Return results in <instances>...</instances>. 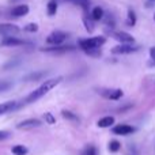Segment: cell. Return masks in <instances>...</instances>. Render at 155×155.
<instances>
[{"label":"cell","mask_w":155,"mask_h":155,"mask_svg":"<svg viewBox=\"0 0 155 155\" xmlns=\"http://www.w3.org/2000/svg\"><path fill=\"white\" fill-rule=\"evenodd\" d=\"M61 80H63L61 76H57V78H53V79L46 80L45 83H42L40 87L35 88L34 91H31V93H30L29 95L26 97V99H25V104H33V102L38 101V99L42 98L45 94H48L49 91L52 90V88H54L57 84H60V82H61Z\"/></svg>","instance_id":"1"},{"label":"cell","mask_w":155,"mask_h":155,"mask_svg":"<svg viewBox=\"0 0 155 155\" xmlns=\"http://www.w3.org/2000/svg\"><path fill=\"white\" fill-rule=\"evenodd\" d=\"M105 42H106V38L102 37V35H97V37H91V38H82V40H79L78 45L86 52V51H91V49H98L99 46L105 45Z\"/></svg>","instance_id":"2"},{"label":"cell","mask_w":155,"mask_h":155,"mask_svg":"<svg viewBox=\"0 0 155 155\" xmlns=\"http://www.w3.org/2000/svg\"><path fill=\"white\" fill-rule=\"evenodd\" d=\"M67 37H68L67 33L60 31V30H56V31L51 33V34L46 37V42H48L49 45L57 46V45H61V44L65 41V38H67Z\"/></svg>","instance_id":"3"},{"label":"cell","mask_w":155,"mask_h":155,"mask_svg":"<svg viewBox=\"0 0 155 155\" xmlns=\"http://www.w3.org/2000/svg\"><path fill=\"white\" fill-rule=\"evenodd\" d=\"M140 46L137 45H127V44H120V45L114 46L112 49L113 54H128V53H134V52L139 51Z\"/></svg>","instance_id":"4"},{"label":"cell","mask_w":155,"mask_h":155,"mask_svg":"<svg viewBox=\"0 0 155 155\" xmlns=\"http://www.w3.org/2000/svg\"><path fill=\"white\" fill-rule=\"evenodd\" d=\"M112 37L116 38L117 41H120L121 44H127V45H134V42H135V37H134V35H131L129 33H125V31L112 33Z\"/></svg>","instance_id":"5"},{"label":"cell","mask_w":155,"mask_h":155,"mask_svg":"<svg viewBox=\"0 0 155 155\" xmlns=\"http://www.w3.org/2000/svg\"><path fill=\"white\" fill-rule=\"evenodd\" d=\"M102 97L106 99H112V101H117L123 97V90L121 88H106V90H102L101 91Z\"/></svg>","instance_id":"6"},{"label":"cell","mask_w":155,"mask_h":155,"mask_svg":"<svg viewBox=\"0 0 155 155\" xmlns=\"http://www.w3.org/2000/svg\"><path fill=\"white\" fill-rule=\"evenodd\" d=\"M112 132L114 135H121V136H125V135H131L135 132V128L132 125L128 124H120V125H116L112 128Z\"/></svg>","instance_id":"7"},{"label":"cell","mask_w":155,"mask_h":155,"mask_svg":"<svg viewBox=\"0 0 155 155\" xmlns=\"http://www.w3.org/2000/svg\"><path fill=\"white\" fill-rule=\"evenodd\" d=\"M41 120L38 118H27V120H23L16 125L18 129H31V128H35V127H40L41 125Z\"/></svg>","instance_id":"8"},{"label":"cell","mask_w":155,"mask_h":155,"mask_svg":"<svg viewBox=\"0 0 155 155\" xmlns=\"http://www.w3.org/2000/svg\"><path fill=\"white\" fill-rule=\"evenodd\" d=\"M0 33L5 35H12L19 33V27L12 23H0Z\"/></svg>","instance_id":"9"},{"label":"cell","mask_w":155,"mask_h":155,"mask_svg":"<svg viewBox=\"0 0 155 155\" xmlns=\"http://www.w3.org/2000/svg\"><path fill=\"white\" fill-rule=\"evenodd\" d=\"M29 14V5L27 4H21V5H16L11 10V15L12 16H25Z\"/></svg>","instance_id":"10"},{"label":"cell","mask_w":155,"mask_h":155,"mask_svg":"<svg viewBox=\"0 0 155 155\" xmlns=\"http://www.w3.org/2000/svg\"><path fill=\"white\" fill-rule=\"evenodd\" d=\"M23 40H19V38H14V37H5L2 41V46H19V45H25Z\"/></svg>","instance_id":"11"},{"label":"cell","mask_w":155,"mask_h":155,"mask_svg":"<svg viewBox=\"0 0 155 155\" xmlns=\"http://www.w3.org/2000/svg\"><path fill=\"white\" fill-rule=\"evenodd\" d=\"M113 124H114V117H112V116H105L101 120H98L97 125H98L99 128H109Z\"/></svg>","instance_id":"12"},{"label":"cell","mask_w":155,"mask_h":155,"mask_svg":"<svg viewBox=\"0 0 155 155\" xmlns=\"http://www.w3.org/2000/svg\"><path fill=\"white\" fill-rule=\"evenodd\" d=\"M15 107H16L15 101H8V102H4V104H0V116L11 112V110H14Z\"/></svg>","instance_id":"13"},{"label":"cell","mask_w":155,"mask_h":155,"mask_svg":"<svg viewBox=\"0 0 155 155\" xmlns=\"http://www.w3.org/2000/svg\"><path fill=\"white\" fill-rule=\"evenodd\" d=\"M83 23H84V27L87 29V31H93L94 30V21L91 18V15L87 14V10L83 12Z\"/></svg>","instance_id":"14"},{"label":"cell","mask_w":155,"mask_h":155,"mask_svg":"<svg viewBox=\"0 0 155 155\" xmlns=\"http://www.w3.org/2000/svg\"><path fill=\"white\" fill-rule=\"evenodd\" d=\"M74 46L71 45H67V46H51V48H44L42 51L44 52H56V53H61V52H67V51H72Z\"/></svg>","instance_id":"15"},{"label":"cell","mask_w":155,"mask_h":155,"mask_svg":"<svg viewBox=\"0 0 155 155\" xmlns=\"http://www.w3.org/2000/svg\"><path fill=\"white\" fill-rule=\"evenodd\" d=\"M91 18H93L94 22L101 21L104 18V8L102 7H94L93 11H91Z\"/></svg>","instance_id":"16"},{"label":"cell","mask_w":155,"mask_h":155,"mask_svg":"<svg viewBox=\"0 0 155 155\" xmlns=\"http://www.w3.org/2000/svg\"><path fill=\"white\" fill-rule=\"evenodd\" d=\"M127 25L128 26H135L136 25V12L132 8H129L128 14H127Z\"/></svg>","instance_id":"17"},{"label":"cell","mask_w":155,"mask_h":155,"mask_svg":"<svg viewBox=\"0 0 155 155\" xmlns=\"http://www.w3.org/2000/svg\"><path fill=\"white\" fill-rule=\"evenodd\" d=\"M46 12H48L49 16L56 15V12H57V3L54 2V0H51V2L48 3V5H46Z\"/></svg>","instance_id":"18"},{"label":"cell","mask_w":155,"mask_h":155,"mask_svg":"<svg viewBox=\"0 0 155 155\" xmlns=\"http://www.w3.org/2000/svg\"><path fill=\"white\" fill-rule=\"evenodd\" d=\"M11 151H12L14 155H26L27 154V147H25V146H22V144H16L11 148Z\"/></svg>","instance_id":"19"},{"label":"cell","mask_w":155,"mask_h":155,"mask_svg":"<svg viewBox=\"0 0 155 155\" xmlns=\"http://www.w3.org/2000/svg\"><path fill=\"white\" fill-rule=\"evenodd\" d=\"M61 116L64 118H67V120L70 121H74V123H79V118H78L76 114H74L72 112H70V110H61Z\"/></svg>","instance_id":"20"},{"label":"cell","mask_w":155,"mask_h":155,"mask_svg":"<svg viewBox=\"0 0 155 155\" xmlns=\"http://www.w3.org/2000/svg\"><path fill=\"white\" fill-rule=\"evenodd\" d=\"M80 155H98V150H97L95 146L90 144L87 147H84V150L80 153Z\"/></svg>","instance_id":"21"},{"label":"cell","mask_w":155,"mask_h":155,"mask_svg":"<svg viewBox=\"0 0 155 155\" xmlns=\"http://www.w3.org/2000/svg\"><path fill=\"white\" fill-rule=\"evenodd\" d=\"M120 148H121V143L117 142V140H112V142L109 143V151L110 153H117Z\"/></svg>","instance_id":"22"},{"label":"cell","mask_w":155,"mask_h":155,"mask_svg":"<svg viewBox=\"0 0 155 155\" xmlns=\"http://www.w3.org/2000/svg\"><path fill=\"white\" fill-rule=\"evenodd\" d=\"M23 30L25 31H27V33H35V31H38V25L34 23V22H31V23L26 25Z\"/></svg>","instance_id":"23"},{"label":"cell","mask_w":155,"mask_h":155,"mask_svg":"<svg viewBox=\"0 0 155 155\" xmlns=\"http://www.w3.org/2000/svg\"><path fill=\"white\" fill-rule=\"evenodd\" d=\"M44 74L42 72H37V74H29L27 76L23 78V80H37L40 79V78H42Z\"/></svg>","instance_id":"24"},{"label":"cell","mask_w":155,"mask_h":155,"mask_svg":"<svg viewBox=\"0 0 155 155\" xmlns=\"http://www.w3.org/2000/svg\"><path fill=\"white\" fill-rule=\"evenodd\" d=\"M44 117H45V121L48 124H54V123H56V118L53 117V114H52V113H45V114H44Z\"/></svg>","instance_id":"25"},{"label":"cell","mask_w":155,"mask_h":155,"mask_svg":"<svg viewBox=\"0 0 155 155\" xmlns=\"http://www.w3.org/2000/svg\"><path fill=\"white\" fill-rule=\"evenodd\" d=\"M11 87H12V84H11L10 82H3V83H0V93H2V91L10 90Z\"/></svg>","instance_id":"26"},{"label":"cell","mask_w":155,"mask_h":155,"mask_svg":"<svg viewBox=\"0 0 155 155\" xmlns=\"http://www.w3.org/2000/svg\"><path fill=\"white\" fill-rule=\"evenodd\" d=\"M10 136H11V134L8 131H0V142H2V140L8 139Z\"/></svg>","instance_id":"27"},{"label":"cell","mask_w":155,"mask_h":155,"mask_svg":"<svg viewBox=\"0 0 155 155\" xmlns=\"http://www.w3.org/2000/svg\"><path fill=\"white\" fill-rule=\"evenodd\" d=\"M150 56H151V59H153L154 61H155V46L150 49ZM154 64H155V63H154Z\"/></svg>","instance_id":"28"},{"label":"cell","mask_w":155,"mask_h":155,"mask_svg":"<svg viewBox=\"0 0 155 155\" xmlns=\"http://www.w3.org/2000/svg\"><path fill=\"white\" fill-rule=\"evenodd\" d=\"M68 2H74V3H79L80 0H68Z\"/></svg>","instance_id":"29"},{"label":"cell","mask_w":155,"mask_h":155,"mask_svg":"<svg viewBox=\"0 0 155 155\" xmlns=\"http://www.w3.org/2000/svg\"><path fill=\"white\" fill-rule=\"evenodd\" d=\"M151 2H155V0H151Z\"/></svg>","instance_id":"30"},{"label":"cell","mask_w":155,"mask_h":155,"mask_svg":"<svg viewBox=\"0 0 155 155\" xmlns=\"http://www.w3.org/2000/svg\"><path fill=\"white\" fill-rule=\"evenodd\" d=\"M154 19H155V15H154Z\"/></svg>","instance_id":"31"}]
</instances>
